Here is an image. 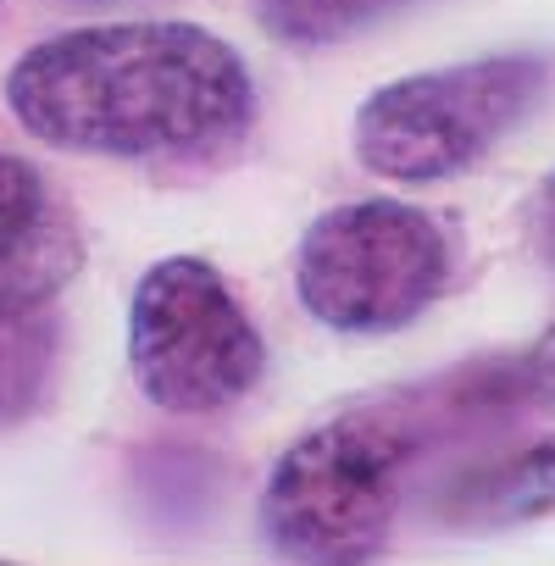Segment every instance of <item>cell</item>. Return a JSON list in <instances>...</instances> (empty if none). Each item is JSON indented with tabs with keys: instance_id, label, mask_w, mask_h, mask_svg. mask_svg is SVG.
Listing matches in <instances>:
<instances>
[{
	"instance_id": "obj_1",
	"label": "cell",
	"mask_w": 555,
	"mask_h": 566,
	"mask_svg": "<svg viewBox=\"0 0 555 566\" xmlns=\"http://www.w3.org/2000/svg\"><path fill=\"white\" fill-rule=\"evenodd\" d=\"M7 112L67 156L211 161L250 134L255 78L200 23H90L12 62Z\"/></svg>"
},
{
	"instance_id": "obj_2",
	"label": "cell",
	"mask_w": 555,
	"mask_h": 566,
	"mask_svg": "<svg viewBox=\"0 0 555 566\" xmlns=\"http://www.w3.org/2000/svg\"><path fill=\"white\" fill-rule=\"evenodd\" d=\"M422 444L428 428L400 406H362L301 433L261 489V538L295 560L373 555L395 527Z\"/></svg>"
},
{
	"instance_id": "obj_3",
	"label": "cell",
	"mask_w": 555,
	"mask_h": 566,
	"mask_svg": "<svg viewBox=\"0 0 555 566\" xmlns=\"http://www.w3.org/2000/svg\"><path fill=\"white\" fill-rule=\"evenodd\" d=\"M538 90L544 62L527 51L406 73L362 101L350 123L356 161L389 184H450L533 112Z\"/></svg>"
},
{
	"instance_id": "obj_4",
	"label": "cell",
	"mask_w": 555,
	"mask_h": 566,
	"mask_svg": "<svg viewBox=\"0 0 555 566\" xmlns=\"http://www.w3.org/2000/svg\"><path fill=\"white\" fill-rule=\"evenodd\" d=\"M455 272L450 233L406 200H345L295 250V295L334 334H395L417 323Z\"/></svg>"
},
{
	"instance_id": "obj_5",
	"label": "cell",
	"mask_w": 555,
	"mask_h": 566,
	"mask_svg": "<svg viewBox=\"0 0 555 566\" xmlns=\"http://www.w3.org/2000/svg\"><path fill=\"white\" fill-rule=\"evenodd\" d=\"M128 373L150 406L172 417H211L261 384L266 345L211 261L167 255L134 283Z\"/></svg>"
},
{
	"instance_id": "obj_6",
	"label": "cell",
	"mask_w": 555,
	"mask_h": 566,
	"mask_svg": "<svg viewBox=\"0 0 555 566\" xmlns=\"http://www.w3.org/2000/svg\"><path fill=\"white\" fill-rule=\"evenodd\" d=\"M84 261V239L45 172L0 150V317L51 306Z\"/></svg>"
},
{
	"instance_id": "obj_7",
	"label": "cell",
	"mask_w": 555,
	"mask_h": 566,
	"mask_svg": "<svg viewBox=\"0 0 555 566\" xmlns=\"http://www.w3.org/2000/svg\"><path fill=\"white\" fill-rule=\"evenodd\" d=\"M549 511H555V439L494 461L450 505V516L467 527H516V522H533Z\"/></svg>"
},
{
	"instance_id": "obj_8",
	"label": "cell",
	"mask_w": 555,
	"mask_h": 566,
	"mask_svg": "<svg viewBox=\"0 0 555 566\" xmlns=\"http://www.w3.org/2000/svg\"><path fill=\"white\" fill-rule=\"evenodd\" d=\"M56 350H62V323L45 306L0 317V428L45 406L56 378Z\"/></svg>"
},
{
	"instance_id": "obj_9",
	"label": "cell",
	"mask_w": 555,
	"mask_h": 566,
	"mask_svg": "<svg viewBox=\"0 0 555 566\" xmlns=\"http://www.w3.org/2000/svg\"><path fill=\"white\" fill-rule=\"evenodd\" d=\"M406 0H255V23L290 51H323Z\"/></svg>"
},
{
	"instance_id": "obj_10",
	"label": "cell",
	"mask_w": 555,
	"mask_h": 566,
	"mask_svg": "<svg viewBox=\"0 0 555 566\" xmlns=\"http://www.w3.org/2000/svg\"><path fill=\"white\" fill-rule=\"evenodd\" d=\"M522 378H527V389H533L538 400H549V406H555V323H549V328L538 334V345L527 350Z\"/></svg>"
},
{
	"instance_id": "obj_11",
	"label": "cell",
	"mask_w": 555,
	"mask_h": 566,
	"mask_svg": "<svg viewBox=\"0 0 555 566\" xmlns=\"http://www.w3.org/2000/svg\"><path fill=\"white\" fill-rule=\"evenodd\" d=\"M538 239H544V250L555 255V172H549V184H544V195H538Z\"/></svg>"
},
{
	"instance_id": "obj_12",
	"label": "cell",
	"mask_w": 555,
	"mask_h": 566,
	"mask_svg": "<svg viewBox=\"0 0 555 566\" xmlns=\"http://www.w3.org/2000/svg\"><path fill=\"white\" fill-rule=\"evenodd\" d=\"M0 12H7V0H0Z\"/></svg>"
}]
</instances>
